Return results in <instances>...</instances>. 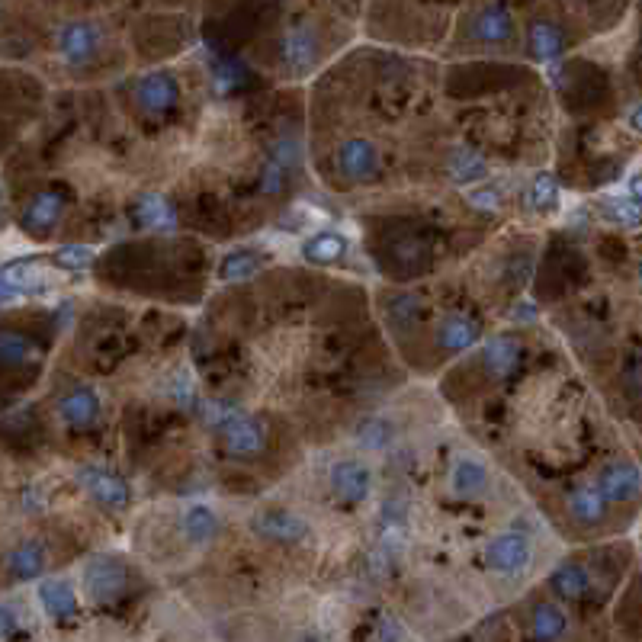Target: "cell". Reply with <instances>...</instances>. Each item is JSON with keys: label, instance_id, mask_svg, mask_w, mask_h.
Wrapping results in <instances>:
<instances>
[{"label": "cell", "instance_id": "1", "mask_svg": "<svg viewBox=\"0 0 642 642\" xmlns=\"http://www.w3.org/2000/svg\"><path fill=\"white\" fill-rule=\"evenodd\" d=\"M61 273L65 270L55 267L52 257L49 261H42V257H20V261L4 264L0 267V305L49 293L52 286H58Z\"/></svg>", "mask_w": 642, "mask_h": 642}, {"label": "cell", "instance_id": "2", "mask_svg": "<svg viewBox=\"0 0 642 642\" xmlns=\"http://www.w3.org/2000/svg\"><path fill=\"white\" fill-rule=\"evenodd\" d=\"M84 594L94 604H116L129 591V572L126 565L113 556H94L84 565Z\"/></svg>", "mask_w": 642, "mask_h": 642}, {"label": "cell", "instance_id": "3", "mask_svg": "<svg viewBox=\"0 0 642 642\" xmlns=\"http://www.w3.org/2000/svg\"><path fill=\"white\" fill-rule=\"evenodd\" d=\"M100 26L94 23H65L58 29V36H55V45H58V55L68 61L71 68H84L90 65L97 55H100Z\"/></svg>", "mask_w": 642, "mask_h": 642}, {"label": "cell", "instance_id": "4", "mask_svg": "<svg viewBox=\"0 0 642 642\" xmlns=\"http://www.w3.org/2000/svg\"><path fill=\"white\" fill-rule=\"evenodd\" d=\"M219 434L225 440V450L232 456H257L267 447L264 424L248 415H238V411H232V415L219 424Z\"/></svg>", "mask_w": 642, "mask_h": 642}, {"label": "cell", "instance_id": "5", "mask_svg": "<svg viewBox=\"0 0 642 642\" xmlns=\"http://www.w3.org/2000/svg\"><path fill=\"white\" fill-rule=\"evenodd\" d=\"M277 52H280V61L289 74H309L318 61L321 45H318V36L309 26H296V29H286V33L280 36Z\"/></svg>", "mask_w": 642, "mask_h": 642}, {"label": "cell", "instance_id": "6", "mask_svg": "<svg viewBox=\"0 0 642 642\" xmlns=\"http://www.w3.org/2000/svg\"><path fill=\"white\" fill-rule=\"evenodd\" d=\"M61 216H65V196L55 190H45V193H36L20 212V228L33 238H45L61 222Z\"/></svg>", "mask_w": 642, "mask_h": 642}, {"label": "cell", "instance_id": "7", "mask_svg": "<svg viewBox=\"0 0 642 642\" xmlns=\"http://www.w3.org/2000/svg\"><path fill=\"white\" fill-rule=\"evenodd\" d=\"M488 569L498 575H517L530 565V540L524 533H501L488 543Z\"/></svg>", "mask_w": 642, "mask_h": 642}, {"label": "cell", "instance_id": "8", "mask_svg": "<svg viewBox=\"0 0 642 642\" xmlns=\"http://www.w3.org/2000/svg\"><path fill=\"white\" fill-rule=\"evenodd\" d=\"M135 100H139V106L148 116L171 113L180 100V87L174 81V74H167V71L145 74V78L139 81V87H135Z\"/></svg>", "mask_w": 642, "mask_h": 642}, {"label": "cell", "instance_id": "9", "mask_svg": "<svg viewBox=\"0 0 642 642\" xmlns=\"http://www.w3.org/2000/svg\"><path fill=\"white\" fill-rule=\"evenodd\" d=\"M338 171L354 180V183H363V180H373L379 174V151L370 139H347L341 148H338Z\"/></svg>", "mask_w": 642, "mask_h": 642}, {"label": "cell", "instance_id": "10", "mask_svg": "<svg viewBox=\"0 0 642 642\" xmlns=\"http://www.w3.org/2000/svg\"><path fill=\"white\" fill-rule=\"evenodd\" d=\"M251 530L273 543H302L309 537V524L289 511H261L251 517Z\"/></svg>", "mask_w": 642, "mask_h": 642}, {"label": "cell", "instance_id": "11", "mask_svg": "<svg viewBox=\"0 0 642 642\" xmlns=\"http://www.w3.org/2000/svg\"><path fill=\"white\" fill-rule=\"evenodd\" d=\"M78 482L90 492V498H97L106 508H126L129 504V485L122 482L113 472H106L100 466H87L78 472Z\"/></svg>", "mask_w": 642, "mask_h": 642}, {"label": "cell", "instance_id": "12", "mask_svg": "<svg viewBox=\"0 0 642 642\" xmlns=\"http://www.w3.org/2000/svg\"><path fill=\"white\" fill-rule=\"evenodd\" d=\"M58 415L65 418L71 427H78V431H87V427H94L97 418H100V399H97V392L87 389V386L71 389L68 395H61Z\"/></svg>", "mask_w": 642, "mask_h": 642}, {"label": "cell", "instance_id": "13", "mask_svg": "<svg viewBox=\"0 0 642 642\" xmlns=\"http://www.w3.org/2000/svg\"><path fill=\"white\" fill-rule=\"evenodd\" d=\"M331 488L341 501L357 504L370 495V469L354 463V460H344L338 466H331Z\"/></svg>", "mask_w": 642, "mask_h": 642}, {"label": "cell", "instance_id": "14", "mask_svg": "<svg viewBox=\"0 0 642 642\" xmlns=\"http://www.w3.org/2000/svg\"><path fill=\"white\" fill-rule=\"evenodd\" d=\"M511 33H514V20L504 4H488L485 10L476 13V20H472V39H479L485 45L508 42Z\"/></svg>", "mask_w": 642, "mask_h": 642}, {"label": "cell", "instance_id": "15", "mask_svg": "<svg viewBox=\"0 0 642 642\" xmlns=\"http://www.w3.org/2000/svg\"><path fill=\"white\" fill-rule=\"evenodd\" d=\"M517 360H521V341L511 338V334H495V338H488L485 347H482L485 370L492 376H498V379L514 373Z\"/></svg>", "mask_w": 642, "mask_h": 642}, {"label": "cell", "instance_id": "16", "mask_svg": "<svg viewBox=\"0 0 642 642\" xmlns=\"http://www.w3.org/2000/svg\"><path fill=\"white\" fill-rule=\"evenodd\" d=\"M598 492L607 501H633L639 495V472L630 463H614L601 472Z\"/></svg>", "mask_w": 642, "mask_h": 642}, {"label": "cell", "instance_id": "17", "mask_svg": "<svg viewBox=\"0 0 642 642\" xmlns=\"http://www.w3.org/2000/svg\"><path fill=\"white\" fill-rule=\"evenodd\" d=\"M39 604L52 620H71L78 614V594L61 578H49V582L39 585Z\"/></svg>", "mask_w": 642, "mask_h": 642}, {"label": "cell", "instance_id": "18", "mask_svg": "<svg viewBox=\"0 0 642 642\" xmlns=\"http://www.w3.org/2000/svg\"><path fill=\"white\" fill-rule=\"evenodd\" d=\"M479 341V325L472 321L469 315H460V312H453L440 321V328H437V344L443 350H450V354H456V350H466Z\"/></svg>", "mask_w": 642, "mask_h": 642}, {"label": "cell", "instance_id": "19", "mask_svg": "<svg viewBox=\"0 0 642 642\" xmlns=\"http://www.w3.org/2000/svg\"><path fill=\"white\" fill-rule=\"evenodd\" d=\"M135 219H139L142 228L148 232H171L177 225V212L174 206L164 200L158 193H145L139 203H135Z\"/></svg>", "mask_w": 642, "mask_h": 642}, {"label": "cell", "instance_id": "20", "mask_svg": "<svg viewBox=\"0 0 642 642\" xmlns=\"http://www.w3.org/2000/svg\"><path fill=\"white\" fill-rule=\"evenodd\" d=\"M347 254V238L338 232H318L302 244V257L312 264H338Z\"/></svg>", "mask_w": 642, "mask_h": 642}, {"label": "cell", "instance_id": "21", "mask_svg": "<svg viewBox=\"0 0 642 642\" xmlns=\"http://www.w3.org/2000/svg\"><path fill=\"white\" fill-rule=\"evenodd\" d=\"M527 45H530V55L537 58V61H553V58H559L562 49H565V36H562V29H559L556 23L540 20V23L530 26Z\"/></svg>", "mask_w": 642, "mask_h": 642}, {"label": "cell", "instance_id": "22", "mask_svg": "<svg viewBox=\"0 0 642 642\" xmlns=\"http://www.w3.org/2000/svg\"><path fill=\"white\" fill-rule=\"evenodd\" d=\"M607 498L598 492V488H575L569 492V514L582 524H598L607 517Z\"/></svg>", "mask_w": 642, "mask_h": 642}, {"label": "cell", "instance_id": "23", "mask_svg": "<svg viewBox=\"0 0 642 642\" xmlns=\"http://www.w3.org/2000/svg\"><path fill=\"white\" fill-rule=\"evenodd\" d=\"M7 569H10L13 578H20V582L42 575V569H45V549H42L39 543H23V546H17V549H13V553L7 556Z\"/></svg>", "mask_w": 642, "mask_h": 642}, {"label": "cell", "instance_id": "24", "mask_svg": "<svg viewBox=\"0 0 642 642\" xmlns=\"http://www.w3.org/2000/svg\"><path fill=\"white\" fill-rule=\"evenodd\" d=\"M549 588H553L556 594H562V598L575 601V598H585L588 594L591 578L582 565H559V569L553 572V578H549Z\"/></svg>", "mask_w": 642, "mask_h": 642}, {"label": "cell", "instance_id": "25", "mask_svg": "<svg viewBox=\"0 0 642 642\" xmlns=\"http://www.w3.org/2000/svg\"><path fill=\"white\" fill-rule=\"evenodd\" d=\"M248 81H251V71L241 58H222L216 61V68H212V84H216L219 94H235V90L248 87Z\"/></svg>", "mask_w": 642, "mask_h": 642}, {"label": "cell", "instance_id": "26", "mask_svg": "<svg viewBox=\"0 0 642 642\" xmlns=\"http://www.w3.org/2000/svg\"><path fill=\"white\" fill-rule=\"evenodd\" d=\"M565 614L556 604H537L533 607V617H530V636L533 639H559L565 633Z\"/></svg>", "mask_w": 642, "mask_h": 642}, {"label": "cell", "instance_id": "27", "mask_svg": "<svg viewBox=\"0 0 642 642\" xmlns=\"http://www.w3.org/2000/svg\"><path fill=\"white\" fill-rule=\"evenodd\" d=\"M216 533H219V517L209 508H190L187 514H183V537H187L190 543L203 546L209 540H216Z\"/></svg>", "mask_w": 642, "mask_h": 642}, {"label": "cell", "instance_id": "28", "mask_svg": "<svg viewBox=\"0 0 642 642\" xmlns=\"http://www.w3.org/2000/svg\"><path fill=\"white\" fill-rule=\"evenodd\" d=\"M264 264V257L257 254V251H235V254H228L222 267H219V277L225 283H241V280H251L257 270H261Z\"/></svg>", "mask_w": 642, "mask_h": 642}, {"label": "cell", "instance_id": "29", "mask_svg": "<svg viewBox=\"0 0 642 642\" xmlns=\"http://www.w3.org/2000/svg\"><path fill=\"white\" fill-rule=\"evenodd\" d=\"M488 171V164L485 158L479 155V151H472V148H456L453 151V158H450V177L456 183H476L482 180Z\"/></svg>", "mask_w": 642, "mask_h": 642}, {"label": "cell", "instance_id": "30", "mask_svg": "<svg viewBox=\"0 0 642 642\" xmlns=\"http://www.w3.org/2000/svg\"><path fill=\"white\" fill-rule=\"evenodd\" d=\"M29 360H36L33 341H29L26 334H17V331H0V363H4V366H20V363H29Z\"/></svg>", "mask_w": 642, "mask_h": 642}, {"label": "cell", "instance_id": "31", "mask_svg": "<svg viewBox=\"0 0 642 642\" xmlns=\"http://www.w3.org/2000/svg\"><path fill=\"white\" fill-rule=\"evenodd\" d=\"M453 492H460V495H479L485 482H488V472L482 463L476 460H460L453 466Z\"/></svg>", "mask_w": 642, "mask_h": 642}, {"label": "cell", "instance_id": "32", "mask_svg": "<svg viewBox=\"0 0 642 642\" xmlns=\"http://www.w3.org/2000/svg\"><path fill=\"white\" fill-rule=\"evenodd\" d=\"M530 206L537 212H553L559 206V183L553 174H537L530 187Z\"/></svg>", "mask_w": 642, "mask_h": 642}, {"label": "cell", "instance_id": "33", "mask_svg": "<svg viewBox=\"0 0 642 642\" xmlns=\"http://www.w3.org/2000/svg\"><path fill=\"white\" fill-rule=\"evenodd\" d=\"M52 264L61 267L65 273H81L94 264V251L84 248V244H65V248H58L52 254Z\"/></svg>", "mask_w": 642, "mask_h": 642}, {"label": "cell", "instance_id": "34", "mask_svg": "<svg viewBox=\"0 0 642 642\" xmlns=\"http://www.w3.org/2000/svg\"><path fill=\"white\" fill-rule=\"evenodd\" d=\"M357 437H360V447H366V450H382V447L389 443L392 431H389L386 421L373 418V421H363V427L357 431Z\"/></svg>", "mask_w": 642, "mask_h": 642}, {"label": "cell", "instance_id": "35", "mask_svg": "<svg viewBox=\"0 0 642 642\" xmlns=\"http://www.w3.org/2000/svg\"><path fill=\"white\" fill-rule=\"evenodd\" d=\"M286 177H289L286 167H280L273 158H267L264 167H261V190H264L267 196H277V193L286 187Z\"/></svg>", "mask_w": 642, "mask_h": 642}, {"label": "cell", "instance_id": "36", "mask_svg": "<svg viewBox=\"0 0 642 642\" xmlns=\"http://www.w3.org/2000/svg\"><path fill=\"white\" fill-rule=\"evenodd\" d=\"M466 200L476 206L479 212H498L501 209V193L492 187V183H482L479 190H469Z\"/></svg>", "mask_w": 642, "mask_h": 642}, {"label": "cell", "instance_id": "37", "mask_svg": "<svg viewBox=\"0 0 642 642\" xmlns=\"http://www.w3.org/2000/svg\"><path fill=\"white\" fill-rule=\"evenodd\" d=\"M270 158L277 161L280 167H286V171H293V167L299 164V158H302V148H299L296 139H280L277 145H273Z\"/></svg>", "mask_w": 642, "mask_h": 642}, {"label": "cell", "instance_id": "38", "mask_svg": "<svg viewBox=\"0 0 642 642\" xmlns=\"http://www.w3.org/2000/svg\"><path fill=\"white\" fill-rule=\"evenodd\" d=\"M604 212L614 222H623V225H636L639 222V203L630 200V203H623V200H607L604 203Z\"/></svg>", "mask_w": 642, "mask_h": 642}, {"label": "cell", "instance_id": "39", "mask_svg": "<svg viewBox=\"0 0 642 642\" xmlns=\"http://www.w3.org/2000/svg\"><path fill=\"white\" fill-rule=\"evenodd\" d=\"M418 312V299L415 296H395L389 302V318L395 321V325H408L411 318H415Z\"/></svg>", "mask_w": 642, "mask_h": 642}, {"label": "cell", "instance_id": "40", "mask_svg": "<svg viewBox=\"0 0 642 642\" xmlns=\"http://www.w3.org/2000/svg\"><path fill=\"white\" fill-rule=\"evenodd\" d=\"M392 257H395V261H402V264H415V261H421V257H424V241L421 238H405V241H399L392 248Z\"/></svg>", "mask_w": 642, "mask_h": 642}, {"label": "cell", "instance_id": "41", "mask_svg": "<svg viewBox=\"0 0 642 642\" xmlns=\"http://www.w3.org/2000/svg\"><path fill=\"white\" fill-rule=\"evenodd\" d=\"M17 636H23L17 614H13L7 604H0V639H17Z\"/></svg>", "mask_w": 642, "mask_h": 642}, {"label": "cell", "instance_id": "42", "mask_svg": "<svg viewBox=\"0 0 642 642\" xmlns=\"http://www.w3.org/2000/svg\"><path fill=\"white\" fill-rule=\"evenodd\" d=\"M376 639H405V630H402V626H395L392 617H386L379 630H376Z\"/></svg>", "mask_w": 642, "mask_h": 642}, {"label": "cell", "instance_id": "43", "mask_svg": "<svg viewBox=\"0 0 642 642\" xmlns=\"http://www.w3.org/2000/svg\"><path fill=\"white\" fill-rule=\"evenodd\" d=\"M517 318H521V321H533V318H537V315H533V305L524 302L521 309H514V321H517Z\"/></svg>", "mask_w": 642, "mask_h": 642}]
</instances>
